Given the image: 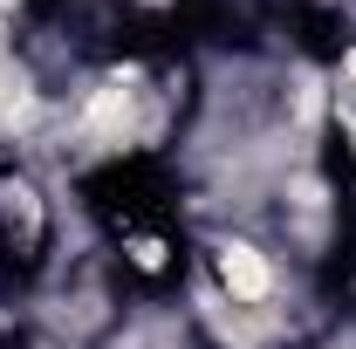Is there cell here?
<instances>
[{"instance_id":"6da1fadb","label":"cell","mask_w":356,"mask_h":349,"mask_svg":"<svg viewBox=\"0 0 356 349\" xmlns=\"http://www.w3.org/2000/svg\"><path fill=\"white\" fill-rule=\"evenodd\" d=\"M206 267H213V295L226 308L274 315V302H281V261H274V247L247 240V233H220L206 247Z\"/></svg>"},{"instance_id":"7a4b0ae2","label":"cell","mask_w":356,"mask_h":349,"mask_svg":"<svg viewBox=\"0 0 356 349\" xmlns=\"http://www.w3.org/2000/svg\"><path fill=\"white\" fill-rule=\"evenodd\" d=\"M48 226H55V206L42 199V185L21 165H0V254L7 261H35L48 247Z\"/></svg>"}]
</instances>
